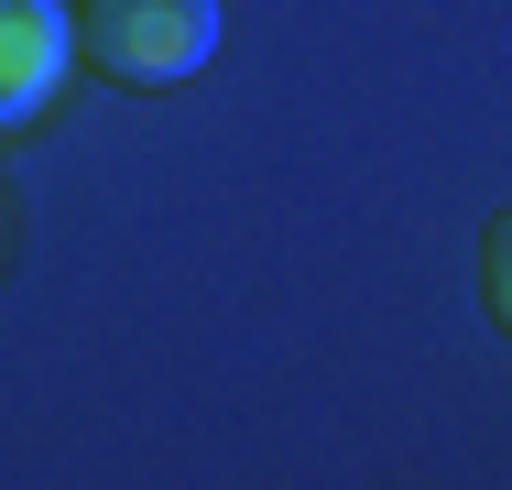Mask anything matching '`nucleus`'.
I'll return each instance as SVG.
<instances>
[{
  "label": "nucleus",
  "mask_w": 512,
  "mask_h": 490,
  "mask_svg": "<svg viewBox=\"0 0 512 490\" xmlns=\"http://www.w3.org/2000/svg\"><path fill=\"white\" fill-rule=\"evenodd\" d=\"M77 44L120 88H175V77H197L218 55V0H88Z\"/></svg>",
  "instance_id": "1"
},
{
  "label": "nucleus",
  "mask_w": 512,
  "mask_h": 490,
  "mask_svg": "<svg viewBox=\"0 0 512 490\" xmlns=\"http://www.w3.org/2000/svg\"><path fill=\"white\" fill-rule=\"evenodd\" d=\"M66 44H77L66 0H0V131H11V120H33V109L55 98Z\"/></svg>",
  "instance_id": "2"
}]
</instances>
